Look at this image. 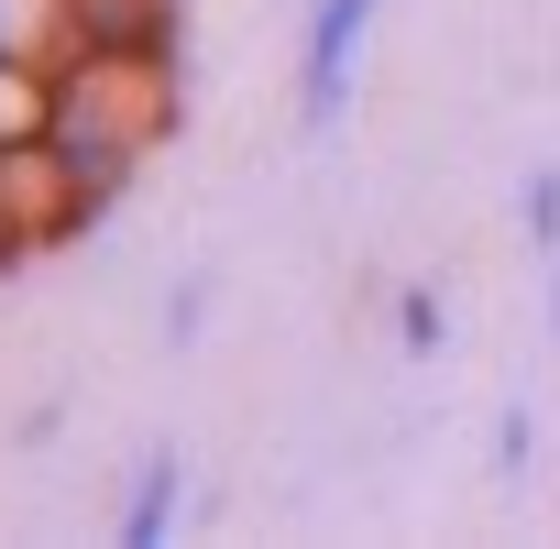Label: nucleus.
<instances>
[{
  "label": "nucleus",
  "instance_id": "nucleus-5",
  "mask_svg": "<svg viewBox=\"0 0 560 549\" xmlns=\"http://www.w3.org/2000/svg\"><path fill=\"white\" fill-rule=\"evenodd\" d=\"M352 34H363V0H330V12H319V45H308V89H319V110H330V89H341Z\"/></svg>",
  "mask_w": 560,
  "mask_h": 549
},
{
  "label": "nucleus",
  "instance_id": "nucleus-6",
  "mask_svg": "<svg viewBox=\"0 0 560 549\" xmlns=\"http://www.w3.org/2000/svg\"><path fill=\"white\" fill-rule=\"evenodd\" d=\"M0 253H12V242H0Z\"/></svg>",
  "mask_w": 560,
  "mask_h": 549
},
{
  "label": "nucleus",
  "instance_id": "nucleus-1",
  "mask_svg": "<svg viewBox=\"0 0 560 549\" xmlns=\"http://www.w3.org/2000/svg\"><path fill=\"white\" fill-rule=\"evenodd\" d=\"M165 45H78L67 67H56V121H45V143L67 154V176L89 187V209L100 198H121L132 187V165L154 154V132H165Z\"/></svg>",
  "mask_w": 560,
  "mask_h": 549
},
{
  "label": "nucleus",
  "instance_id": "nucleus-4",
  "mask_svg": "<svg viewBox=\"0 0 560 549\" xmlns=\"http://www.w3.org/2000/svg\"><path fill=\"white\" fill-rule=\"evenodd\" d=\"M45 121H56V67H23V56H0V154L45 143Z\"/></svg>",
  "mask_w": 560,
  "mask_h": 549
},
{
  "label": "nucleus",
  "instance_id": "nucleus-3",
  "mask_svg": "<svg viewBox=\"0 0 560 549\" xmlns=\"http://www.w3.org/2000/svg\"><path fill=\"white\" fill-rule=\"evenodd\" d=\"M78 45H89V12H78V0H0V56L67 67Z\"/></svg>",
  "mask_w": 560,
  "mask_h": 549
},
{
  "label": "nucleus",
  "instance_id": "nucleus-2",
  "mask_svg": "<svg viewBox=\"0 0 560 549\" xmlns=\"http://www.w3.org/2000/svg\"><path fill=\"white\" fill-rule=\"evenodd\" d=\"M67 220H89V187L67 176V154H56V143L0 154V242H12V253H34V242H56Z\"/></svg>",
  "mask_w": 560,
  "mask_h": 549
}]
</instances>
